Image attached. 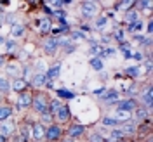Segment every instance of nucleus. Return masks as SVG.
Listing matches in <instances>:
<instances>
[{"label":"nucleus","mask_w":153,"mask_h":142,"mask_svg":"<svg viewBox=\"0 0 153 142\" xmlns=\"http://www.w3.org/2000/svg\"><path fill=\"white\" fill-rule=\"evenodd\" d=\"M56 49H57L56 37H51V38H47V40L44 42V50H45L47 54H54V52H56Z\"/></svg>","instance_id":"nucleus-9"},{"label":"nucleus","mask_w":153,"mask_h":142,"mask_svg":"<svg viewBox=\"0 0 153 142\" xmlns=\"http://www.w3.org/2000/svg\"><path fill=\"white\" fill-rule=\"evenodd\" d=\"M143 102L148 106V107L152 106V87H148V88L144 90V94H143Z\"/></svg>","instance_id":"nucleus-24"},{"label":"nucleus","mask_w":153,"mask_h":142,"mask_svg":"<svg viewBox=\"0 0 153 142\" xmlns=\"http://www.w3.org/2000/svg\"><path fill=\"white\" fill-rule=\"evenodd\" d=\"M117 142H124V141H117Z\"/></svg>","instance_id":"nucleus-56"},{"label":"nucleus","mask_w":153,"mask_h":142,"mask_svg":"<svg viewBox=\"0 0 153 142\" xmlns=\"http://www.w3.org/2000/svg\"><path fill=\"white\" fill-rule=\"evenodd\" d=\"M139 7H141V9L150 10L152 9V0H139Z\"/></svg>","instance_id":"nucleus-37"},{"label":"nucleus","mask_w":153,"mask_h":142,"mask_svg":"<svg viewBox=\"0 0 153 142\" xmlns=\"http://www.w3.org/2000/svg\"><path fill=\"white\" fill-rule=\"evenodd\" d=\"M82 31H89V26L87 24H82Z\"/></svg>","instance_id":"nucleus-49"},{"label":"nucleus","mask_w":153,"mask_h":142,"mask_svg":"<svg viewBox=\"0 0 153 142\" xmlns=\"http://www.w3.org/2000/svg\"><path fill=\"white\" fill-rule=\"evenodd\" d=\"M120 50L124 52L125 59H132V50H131V45H129V43H122V45H120Z\"/></svg>","instance_id":"nucleus-23"},{"label":"nucleus","mask_w":153,"mask_h":142,"mask_svg":"<svg viewBox=\"0 0 153 142\" xmlns=\"http://www.w3.org/2000/svg\"><path fill=\"white\" fill-rule=\"evenodd\" d=\"M132 5H134V0H122L120 2V9H124V10L131 9Z\"/></svg>","instance_id":"nucleus-32"},{"label":"nucleus","mask_w":153,"mask_h":142,"mask_svg":"<svg viewBox=\"0 0 153 142\" xmlns=\"http://www.w3.org/2000/svg\"><path fill=\"white\" fill-rule=\"evenodd\" d=\"M152 29H153V24H152V21H150V23H148V26H146V33L150 35V33H152Z\"/></svg>","instance_id":"nucleus-46"},{"label":"nucleus","mask_w":153,"mask_h":142,"mask_svg":"<svg viewBox=\"0 0 153 142\" xmlns=\"http://www.w3.org/2000/svg\"><path fill=\"white\" fill-rule=\"evenodd\" d=\"M63 142H73V139H65Z\"/></svg>","instance_id":"nucleus-51"},{"label":"nucleus","mask_w":153,"mask_h":142,"mask_svg":"<svg viewBox=\"0 0 153 142\" xmlns=\"http://www.w3.org/2000/svg\"><path fill=\"white\" fill-rule=\"evenodd\" d=\"M44 2H45V4H49V2H51V0H44Z\"/></svg>","instance_id":"nucleus-52"},{"label":"nucleus","mask_w":153,"mask_h":142,"mask_svg":"<svg viewBox=\"0 0 153 142\" xmlns=\"http://www.w3.org/2000/svg\"><path fill=\"white\" fill-rule=\"evenodd\" d=\"M124 139V132L122 130H113L110 133V142H117V141H122Z\"/></svg>","instance_id":"nucleus-22"},{"label":"nucleus","mask_w":153,"mask_h":142,"mask_svg":"<svg viewBox=\"0 0 153 142\" xmlns=\"http://www.w3.org/2000/svg\"><path fill=\"white\" fill-rule=\"evenodd\" d=\"M31 2H38V0H31Z\"/></svg>","instance_id":"nucleus-55"},{"label":"nucleus","mask_w":153,"mask_h":142,"mask_svg":"<svg viewBox=\"0 0 153 142\" xmlns=\"http://www.w3.org/2000/svg\"><path fill=\"white\" fill-rule=\"evenodd\" d=\"M0 101H2V92H0Z\"/></svg>","instance_id":"nucleus-53"},{"label":"nucleus","mask_w":153,"mask_h":142,"mask_svg":"<svg viewBox=\"0 0 153 142\" xmlns=\"http://www.w3.org/2000/svg\"><path fill=\"white\" fill-rule=\"evenodd\" d=\"M106 24H108V18H106V16H99V18L96 19V26L99 29H103Z\"/></svg>","instance_id":"nucleus-29"},{"label":"nucleus","mask_w":153,"mask_h":142,"mask_svg":"<svg viewBox=\"0 0 153 142\" xmlns=\"http://www.w3.org/2000/svg\"><path fill=\"white\" fill-rule=\"evenodd\" d=\"M139 29H143V21H134V23H131L129 24V28H127V31L129 33H136V31H139Z\"/></svg>","instance_id":"nucleus-19"},{"label":"nucleus","mask_w":153,"mask_h":142,"mask_svg":"<svg viewBox=\"0 0 153 142\" xmlns=\"http://www.w3.org/2000/svg\"><path fill=\"white\" fill-rule=\"evenodd\" d=\"M45 71V64H44V61H38L37 63V73H44Z\"/></svg>","instance_id":"nucleus-39"},{"label":"nucleus","mask_w":153,"mask_h":142,"mask_svg":"<svg viewBox=\"0 0 153 142\" xmlns=\"http://www.w3.org/2000/svg\"><path fill=\"white\" fill-rule=\"evenodd\" d=\"M54 116L57 118V121H61V123H63V121H66L68 118H70V109H68V106H61V107L56 111Z\"/></svg>","instance_id":"nucleus-13"},{"label":"nucleus","mask_w":153,"mask_h":142,"mask_svg":"<svg viewBox=\"0 0 153 142\" xmlns=\"http://www.w3.org/2000/svg\"><path fill=\"white\" fill-rule=\"evenodd\" d=\"M4 64H5V59H4V57L0 56V66H4Z\"/></svg>","instance_id":"nucleus-48"},{"label":"nucleus","mask_w":153,"mask_h":142,"mask_svg":"<svg viewBox=\"0 0 153 142\" xmlns=\"http://www.w3.org/2000/svg\"><path fill=\"white\" fill-rule=\"evenodd\" d=\"M132 59H136V61H143V54H139V52H132Z\"/></svg>","instance_id":"nucleus-43"},{"label":"nucleus","mask_w":153,"mask_h":142,"mask_svg":"<svg viewBox=\"0 0 153 142\" xmlns=\"http://www.w3.org/2000/svg\"><path fill=\"white\" fill-rule=\"evenodd\" d=\"M5 71H7L10 76H18L19 73H21V68H19V64H16V63H9V64H5Z\"/></svg>","instance_id":"nucleus-16"},{"label":"nucleus","mask_w":153,"mask_h":142,"mask_svg":"<svg viewBox=\"0 0 153 142\" xmlns=\"http://www.w3.org/2000/svg\"><path fill=\"white\" fill-rule=\"evenodd\" d=\"M65 31H66V26H57V28H52V35L57 38L59 35H63Z\"/></svg>","instance_id":"nucleus-33"},{"label":"nucleus","mask_w":153,"mask_h":142,"mask_svg":"<svg viewBox=\"0 0 153 142\" xmlns=\"http://www.w3.org/2000/svg\"><path fill=\"white\" fill-rule=\"evenodd\" d=\"M45 130H47V127L44 123L33 125V128H31V137H33L35 141H42V139L45 137Z\"/></svg>","instance_id":"nucleus-2"},{"label":"nucleus","mask_w":153,"mask_h":142,"mask_svg":"<svg viewBox=\"0 0 153 142\" xmlns=\"http://www.w3.org/2000/svg\"><path fill=\"white\" fill-rule=\"evenodd\" d=\"M31 102H33V97L30 95V92H21V95H19V99H18L19 107H28Z\"/></svg>","instance_id":"nucleus-12"},{"label":"nucleus","mask_w":153,"mask_h":142,"mask_svg":"<svg viewBox=\"0 0 153 142\" xmlns=\"http://www.w3.org/2000/svg\"><path fill=\"white\" fill-rule=\"evenodd\" d=\"M57 95H59V97H73V94H70L66 90H57Z\"/></svg>","instance_id":"nucleus-41"},{"label":"nucleus","mask_w":153,"mask_h":142,"mask_svg":"<svg viewBox=\"0 0 153 142\" xmlns=\"http://www.w3.org/2000/svg\"><path fill=\"white\" fill-rule=\"evenodd\" d=\"M118 109L120 111H127V113H131L136 109V102H134L132 99H125V101H118Z\"/></svg>","instance_id":"nucleus-10"},{"label":"nucleus","mask_w":153,"mask_h":142,"mask_svg":"<svg viewBox=\"0 0 153 142\" xmlns=\"http://www.w3.org/2000/svg\"><path fill=\"white\" fill-rule=\"evenodd\" d=\"M122 121H118L117 118H103V125H108V127H111V125H120Z\"/></svg>","instance_id":"nucleus-31"},{"label":"nucleus","mask_w":153,"mask_h":142,"mask_svg":"<svg viewBox=\"0 0 153 142\" xmlns=\"http://www.w3.org/2000/svg\"><path fill=\"white\" fill-rule=\"evenodd\" d=\"M63 2V5H70V4H73V0H61Z\"/></svg>","instance_id":"nucleus-47"},{"label":"nucleus","mask_w":153,"mask_h":142,"mask_svg":"<svg viewBox=\"0 0 153 142\" xmlns=\"http://www.w3.org/2000/svg\"><path fill=\"white\" fill-rule=\"evenodd\" d=\"M0 24H2V16H0Z\"/></svg>","instance_id":"nucleus-54"},{"label":"nucleus","mask_w":153,"mask_h":142,"mask_svg":"<svg viewBox=\"0 0 153 142\" xmlns=\"http://www.w3.org/2000/svg\"><path fill=\"white\" fill-rule=\"evenodd\" d=\"M59 135H61V128L57 127V125H51L47 130H45V139L47 141H56V139H59Z\"/></svg>","instance_id":"nucleus-5"},{"label":"nucleus","mask_w":153,"mask_h":142,"mask_svg":"<svg viewBox=\"0 0 153 142\" xmlns=\"http://www.w3.org/2000/svg\"><path fill=\"white\" fill-rule=\"evenodd\" d=\"M146 114H148V113H144L143 109H137V111H136V118H137V120H144V118H146Z\"/></svg>","instance_id":"nucleus-40"},{"label":"nucleus","mask_w":153,"mask_h":142,"mask_svg":"<svg viewBox=\"0 0 153 142\" xmlns=\"http://www.w3.org/2000/svg\"><path fill=\"white\" fill-rule=\"evenodd\" d=\"M115 38L122 40V38H124V31H122V29H117V33H115Z\"/></svg>","instance_id":"nucleus-44"},{"label":"nucleus","mask_w":153,"mask_h":142,"mask_svg":"<svg viewBox=\"0 0 153 142\" xmlns=\"http://www.w3.org/2000/svg\"><path fill=\"white\" fill-rule=\"evenodd\" d=\"M101 52V45H97V43H92L91 49H89V54L91 56H94V54H99Z\"/></svg>","instance_id":"nucleus-35"},{"label":"nucleus","mask_w":153,"mask_h":142,"mask_svg":"<svg viewBox=\"0 0 153 142\" xmlns=\"http://www.w3.org/2000/svg\"><path fill=\"white\" fill-rule=\"evenodd\" d=\"M59 73H61V63H57V64H54L51 69H47V73H45V75H47L49 80H54V78L59 76Z\"/></svg>","instance_id":"nucleus-15"},{"label":"nucleus","mask_w":153,"mask_h":142,"mask_svg":"<svg viewBox=\"0 0 153 142\" xmlns=\"http://www.w3.org/2000/svg\"><path fill=\"white\" fill-rule=\"evenodd\" d=\"M25 35V26L23 24H12V28H10V38H21Z\"/></svg>","instance_id":"nucleus-14"},{"label":"nucleus","mask_w":153,"mask_h":142,"mask_svg":"<svg viewBox=\"0 0 153 142\" xmlns=\"http://www.w3.org/2000/svg\"><path fill=\"white\" fill-rule=\"evenodd\" d=\"M5 47L9 52H14V50H18V43H16V40L14 38H9L7 42H5Z\"/></svg>","instance_id":"nucleus-30"},{"label":"nucleus","mask_w":153,"mask_h":142,"mask_svg":"<svg viewBox=\"0 0 153 142\" xmlns=\"http://www.w3.org/2000/svg\"><path fill=\"white\" fill-rule=\"evenodd\" d=\"M103 101H106V102H118V92L117 90H108L106 94H103V97H101Z\"/></svg>","instance_id":"nucleus-18"},{"label":"nucleus","mask_w":153,"mask_h":142,"mask_svg":"<svg viewBox=\"0 0 153 142\" xmlns=\"http://www.w3.org/2000/svg\"><path fill=\"white\" fill-rule=\"evenodd\" d=\"M33 104V107H35V111H37L38 114H47V99L44 97V95H38L37 99L31 102Z\"/></svg>","instance_id":"nucleus-1"},{"label":"nucleus","mask_w":153,"mask_h":142,"mask_svg":"<svg viewBox=\"0 0 153 142\" xmlns=\"http://www.w3.org/2000/svg\"><path fill=\"white\" fill-rule=\"evenodd\" d=\"M10 114H12V107H9V106H0V123L5 121V120H9Z\"/></svg>","instance_id":"nucleus-17"},{"label":"nucleus","mask_w":153,"mask_h":142,"mask_svg":"<svg viewBox=\"0 0 153 142\" xmlns=\"http://www.w3.org/2000/svg\"><path fill=\"white\" fill-rule=\"evenodd\" d=\"M75 49H76V45H73V43L70 45V43H68V47H66V52H68V54H70V52H73Z\"/></svg>","instance_id":"nucleus-45"},{"label":"nucleus","mask_w":153,"mask_h":142,"mask_svg":"<svg viewBox=\"0 0 153 142\" xmlns=\"http://www.w3.org/2000/svg\"><path fill=\"white\" fill-rule=\"evenodd\" d=\"M61 101H59V99H56V101H52V104H51V107H49L47 111H49V114H51V116H54V114H56V111L57 109H59V107H61Z\"/></svg>","instance_id":"nucleus-25"},{"label":"nucleus","mask_w":153,"mask_h":142,"mask_svg":"<svg viewBox=\"0 0 153 142\" xmlns=\"http://www.w3.org/2000/svg\"><path fill=\"white\" fill-rule=\"evenodd\" d=\"M134 21H137V12L136 10H127V14H125V23H134Z\"/></svg>","instance_id":"nucleus-27"},{"label":"nucleus","mask_w":153,"mask_h":142,"mask_svg":"<svg viewBox=\"0 0 153 142\" xmlns=\"http://www.w3.org/2000/svg\"><path fill=\"white\" fill-rule=\"evenodd\" d=\"M10 90V83H9V80L7 78H2L0 76V92L2 94H5V92H9Z\"/></svg>","instance_id":"nucleus-21"},{"label":"nucleus","mask_w":153,"mask_h":142,"mask_svg":"<svg viewBox=\"0 0 153 142\" xmlns=\"http://www.w3.org/2000/svg\"><path fill=\"white\" fill-rule=\"evenodd\" d=\"M139 73H141V69H139V68H136V66L127 68V69H125V75H127V76H132V78L139 76Z\"/></svg>","instance_id":"nucleus-28"},{"label":"nucleus","mask_w":153,"mask_h":142,"mask_svg":"<svg viewBox=\"0 0 153 142\" xmlns=\"http://www.w3.org/2000/svg\"><path fill=\"white\" fill-rule=\"evenodd\" d=\"M82 14L85 16V18H92L97 14V5H96L94 2H84L82 4Z\"/></svg>","instance_id":"nucleus-3"},{"label":"nucleus","mask_w":153,"mask_h":142,"mask_svg":"<svg viewBox=\"0 0 153 142\" xmlns=\"http://www.w3.org/2000/svg\"><path fill=\"white\" fill-rule=\"evenodd\" d=\"M89 141H91V142H103L105 139H103V137H101V135H99L97 132H94V133H91V137H89Z\"/></svg>","instance_id":"nucleus-38"},{"label":"nucleus","mask_w":153,"mask_h":142,"mask_svg":"<svg viewBox=\"0 0 153 142\" xmlns=\"http://www.w3.org/2000/svg\"><path fill=\"white\" fill-rule=\"evenodd\" d=\"M49 5H51L54 10H59L61 7H63V2H61V0H51V2H49Z\"/></svg>","instance_id":"nucleus-34"},{"label":"nucleus","mask_w":153,"mask_h":142,"mask_svg":"<svg viewBox=\"0 0 153 142\" xmlns=\"http://www.w3.org/2000/svg\"><path fill=\"white\" fill-rule=\"evenodd\" d=\"M5 139H7V137H5V135H2V133H0V142H5Z\"/></svg>","instance_id":"nucleus-50"},{"label":"nucleus","mask_w":153,"mask_h":142,"mask_svg":"<svg viewBox=\"0 0 153 142\" xmlns=\"http://www.w3.org/2000/svg\"><path fill=\"white\" fill-rule=\"evenodd\" d=\"M91 66L94 68L96 71H101V69H103V61L96 56V57H92V59H91Z\"/></svg>","instance_id":"nucleus-26"},{"label":"nucleus","mask_w":153,"mask_h":142,"mask_svg":"<svg viewBox=\"0 0 153 142\" xmlns=\"http://www.w3.org/2000/svg\"><path fill=\"white\" fill-rule=\"evenodd\" d=\"M12 132H14V121H12L10 118L5 120V121H2V125H0V133L5 135V137H9Z\"/></svg>","instance_id":"nucleus-6"},{"label":"nucleus","mask_w":153,"mask_h":142,"mask_svg":"<svg viewBox=\"0 0 153 142\" xmlns=\"http://www.w3.org/2000/svg\"><path fill=\"white\" fill-rule=\"evenodd\" d=\"M26 87H28V82L25 80V78H16L14 82H12V85H10V88L14 90V92H25L26 90Z\"/></svg>","instance_id":"nucleus-7"},{"label":"nucleus","mask_w":153,"mask_h":142,"mask_svg":"<svg viewBox=\"0 0 153 142\" xmlns=\"http://www.w3.org/2000/svg\"><path fill=\"white\" fill-rule=\"evenodd\" d=\"M148 142H150V141H148Z\"/></svg>","instance_id":"nucleus-57"},{"label":"nucleus","mask_w":153,"mask_h":142,"mask_svg":"<svg viewBox=\"0 0 153 142\" xmlns=\"http://www.w3.org/2000/svg\"><path fill=\"white\" fill-rule=\"evenodd\" d=\"M84 132H85V127H84V125H71V127L68 128V135H70V139L80 137Z\"/></svg>","instance_id":"nucleus-11"},{"label":"nucleus","mask_w":153,"mask_h":142,"mask_svg":"<svg viewBox=\"0 0 153 142\" xmlns=\"http://www.w3.org/2000/svg\"><path fill=\"white\" fill-rule=\"evenodd\" d=\"M71 38L73 40H85V33H82V31H71Z\"/></svg>","instance_id":"nucleus-36"},{"label":"nucleus","mask_w":153,"mask_h":142,"mask_svg":"<svg viewBox=\"0 0 153 142\" xmlns=\"http://www.w3.org/2000/svg\"><path fill=\"white\" fill-rule=\"evenodd\" d=\"M113 118H117L118 121H129V120H131V113H127V111H120V109H118V111L115 113Z\"/></svg>","instance_id":"nucleus-20"},{"label":"nucleus","mask_w":153,"mask_h":142,"mask_svg":"<svg viewBox=\"0 0 153 142\" xmlns=\"http://www.w3.org/2000/svg\"><path fill=\"white\" fill-rule=\"evenodd\" d=\"M35 24L38 26V31H40V33H49V31H51V19L45 18V16L40 18V19H37Z\"/></svg>","instance_id":"nucleus-8"},{"label":"nucleus","mask_w":153,"mask_h":142,"mask_svg":"<svg viewBox=\"0 0 153 142\" xmlns=\"http://www.w3.org/2000/svg\"><path fill=\"white\" fill-rule=\"evenodd\" d=\"M105 92H106L105 87H99V88H96V90H94V94H96V95H103Z\"/></svg>","instance_id":"nucleus-42"},{"label":"nucleus","mask_w":153,"mask_h":142,"mask_svg":"<svg viewBox=\"0 0 153 142\" xmlns=\"http://www.w3.org/2000/svg\"><path fill=\"white\" fill-rule=\"evenodd\" d=\"M49 82V78L45 73H35V75L31 76V85L33 87H45V83Z\"/></svg>","instance_id":"nucleus-4"}]
</instances>
